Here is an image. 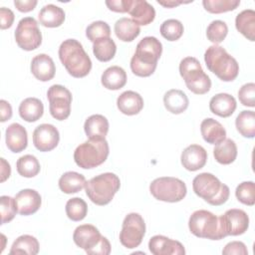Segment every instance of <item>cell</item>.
<instances>
[{
    "label": "cell",
    "instance_id": "cell-1",
    "mask_svg": "<svg viewBox=\"0 0 255 255\" xmlns=\"http://www.w3.org/2000/svg\"><path fill=\"white\" fill-rule=\"evenodd\" d=\"M161 53L162 45L159 40L152 36L142 38L130 60L131 72L138 77H149L155 71Z\"/></svg>",
    "mask_w": 255,
    "mask_h": 255
},
{
    "label": "cell",
    "instance_id": "cell-2",
    "mask_svg": "<svg viewBox=\"0 0 255 255\" xmlns=\"http://www.w3.org/2000/svg\"><path fill=\"white\" fill-rule=\"evenodd\" d=\"M59 58L67 72L74 78H84L92 69L89 55L76 39H67L62 42L59 47Z\"/></svg>",
    "mask_w": 255,
    "mask_h": 255
},
{
    "label": "cell",
    "instance_id": "cell-3",
    "mask_svg": "<svg viewBox=\"0 0 255 255\" xmlns=\"http://www.w3.org/2000/svg\"><path fill=\"white\" fill-rule=\"evenodd\" d=\"M207 69L223 82L234 81L239 73V65L235 58L218 45H212L204 53Z\"/></svg>",
    "mask_w": 255,
    "mask_h": 255
},
{
    "label": "cell",
    "instance_id": "cell-4",
    "mask_svg": "<svg viewBox=\"0 0 255 255\" xmlns=\"http://www.w3.org/2000/svg\"><path fill=\"white\" fill-rule=\"evenodd\" d=\"M192 188L197 196L214 206L225 203L230 194L229 187L209 172L196 175L192 180Z\"/></svg>",
    "mask_w": 255,
    "mask_h": 255
},
{
    "label": "cell",
    "instance_id": "cell-5",
    "mask_svg": "<svg viewBox=\"0 0 255 255\" xmlns=\"http://www.w3.org/2000/svg\"><path fill=\"white\" fill-rule=\"evenodd\" d=\"M121 187L118 175L112 172L99 174L86 182L85 190L89 199L97 205H107Z\"/></svg>",
    "mask_w": 255,
    "mask_h": 255
},
{
    "label": "cell",
    "instance_id": "cell-6",
    "mask_svg": "<svg viewBox=\"0 0 255 255\" xmlns=\"http://www.w3.org/2000/svg\"><path fill=\"white\" fill-rule=\"evenodd\" d=\"M188 227L190 232L199 238L220 240L226 237L219 217L208 210L194 211L189 217Z\"/></svg>",
    "mask_w": 255,
    "mask_h": 255
},
{
    "label": "cell",
    "instance_id": "cell-7",
    "mask_svg": "<svg viewBox=\"0 0 255 255\" xmlns=\"http://www.w3.org/2000/svg\"><path fill=\"white\" fill-rule=\"evenodd\" d=\"M109 151L110 147L106 138H89L77 146L74 151V160L78 166L84 169L94 168L106 161Z\"/></svg>",
    "mask_w": 255,
    "mask_h": 255
},
{
    "label": "cell",
    "instance_id": "cell-8",
    "mask_svg": "<svg viewBox=\"0 0 255 255\" xmlns=\"http://www.w3.org/2000/svg\"><path fill=\"white\" fill-rule=\"evenodd\" d=\"M179 74L187 89L196 95H204L211 88V80L206 75L199 61L194 57H186L180 61Z\"/></svg>",
    "mask_w": 255,
    "mask_h": 255
},
{
    "label": "cell",
    "instance_id": "cell-9",
    "mask_svg": "<svg viewBox=\"0 0 255 255\" xmlns=\"http://www.w3.org/2000/svg\"><path fill=\"white\" fill-rule=\"evenodd\" d=\"M149 191L157 200L164 202H178L185 197L187 188L181 179L171 176H163L151 181L149 184Z\"/></svg>",
    "mask_w": 255,
    "mask_h": 255
},
{
    "label": "cell",
    "instance_id": "cell-10",
    "mask_svg": "<svg viewBox=\"0 0 255 255\" xmlns=\"http://www.w3.org/2000/svg\"><path fill=\"white\" fill-rule=\"evenodd\" d=\"M145 234V223L140 214L128 213L124 221L120 233V241L128 249H133L139 246Z\"/></svg>",
    "mask_w": 255,
    "mask_h": 255
},
{
    "label": "cell",
    "instance_id": "cell-11",
    "mask_svg": "<svg viewBox=\"0 0 255 255\" xmlns=\"http://www.w3.org/2000/svg\"><path fill=\"white\" fill-rule=\"evenodd\" d=\"M15 41L25 51H33L42 43V34L38 22L33 17L22 18L15 30Z\"/></svg>",
    "mask_w": 255,
    "mask_h": 255
},
{
    "label": "cell",
    "instance_id": "cell-12",
    "mask_svg": "<svg viewBox=\"0 0 255 255\" xmlns=\"http://www.w3.org/2000/svg\"><path fill=\"white\" fill-rule=\"evenodd\" d=\"M47 99L50 114L54 119L64 121L70 116L72 94L66 87L62 85L51 86L47 92Z\"/></svg>",
    "mask_w": 255,
    "mask_h": 255
},
{
    "label": "cell",
    "instance_id": "cell-13",
    "mask_svg": "<svg viewBox=\"0 0 255 255\" xmlns=\"http://www.w3.org/2000/svg\"><path fill=\"white\" fill-rule=\"evenodd\" d=\"M221 226L226 236H238L245 233L249 227V217L247 213L238 208H232L219 216Z\"/></svg>",
    "mask_w": 255,
    "mask_h": 255
},
{
    "label": "cell",
    "instance_id": "cell-14",
    "mask_svg": "<svg viewBox=\"0 0 255 255\" xmlns=\"http://www.w3.org/2000/svg\"><path fill=\"white\" fill-rule=\"evenodd\" d=\"M59 140V130L53 125H39L33 131V143L40 151L46 152L53 150L58 145Z\"/></svg>",
    "mask_w": 255,
    "mask_h": 255
},
{
    "label": "cell",
    "instance_id": "cell-15",
    "mask_svg": "<svg viewBox=\"0 0 255 255\" xmlns=\"http://www.w3.org/2000/svg\"><path fill=\"white\" fill-rule=\"evenodd\" d=\"M126 9L138 26L148 25L155 17L153 6L145 0H126Z\"/></svg>",
    "mask_w": 255,
    "mask_h": 255
},
{
    "label": "cell",
    "instance_id": "cell-16",
    "mask_svg": "<svg viewBox=\"0 0 255 255\" xmlns=\"http://www.w3.org/2000/svg\"><path fill=\"white\" fill-rule=\"evenodd\" d=\"M148 249L153 255H184L183 245L163 235H154L148 241Z\"/></svg>",
    "mask_w": 255,
    "mask_h": 255
},
{
    "label": "cell",
    "instance_id": "cell-17",
    "mask_svg": "<svg viewBox=\"0 0 255 255\" xmlns=\"http://www.w3.org/2000/svg\"><path fill=\"white\" fill-rule=\"evenodd\" d=\"M99 229L92 224H83L78 226L73 234L75 244L84 249L86 253L92 250L102 239Z\"/></svg>",
    "mask_w": 255,
    "mask_h": 255
},
{
    "label": "cell",
    "instance_id": "cell-18",
    "mask_svg": "<svg viewBox=\"0 0 255 255\" xmlns=\"http://www.w3.org/2000/svg\"><path fill=\"white\" fill-rule=\"evenodd\" d=\"M18 213L24 216L34 214L41 206L42 198L38 191L30 188L22 189L15 195Z\"/></svg>",
    "mask_w": 255,
    "mask_h": 255
},
{
    "label": "cell",
    "instance_id": "cell-19",
    "mask_svg": "<svg viewBox=\"0 0 255 255\" xmlns=\"http://www.w3.org/2000/svg\"><path fill=\"white\" fill-rule=\"evenodd\" d=\"M182 166L189 171L202 168L207 161V152L199 144H190L185 147L180 156Z\"/></svg>",
    "mask_w": 255,
    "mask_h": 255
},
{
    "label": "cell",
    "instance_id": "cell-20",
    "mask_svg": "<svg viewBox=\"0 0 255 255\" xmlns=\"http://www.w3.org/2000/svg\"><path fill=\"white\" fill-rule=\"evenodd\" d=\"M30 69L33 76L41 82H48L52 80L56 73L54 61L47 54H39L35 56L32 59Z\"/></svg>",
    "mask_w": 255,
    "mask_h": 255
},
{
    "label": "cell",
    "instance_id": "cell-21",
    "mask_svg": "<svg viewBox=\"0 0 255 255\" xmlns=\"http://www.w3.org/2000/svg\"><path fill=\"white\" fill-rule=\"evenodd\" d=\"M5 140L7 147L12 152H21L27 147L28 134L26 128L18 123L11 124L6 128Z\"/></svg>",
    "mask_w": 255,
    "mask_h": 255
},
{
    "label": "cell",
    "instance_id": "cell-22",
    "mask_svg": "<svg viewBox=\"0 0 255 255\" xmlns=\"http://www.w3.org/2000/svg\"><path fill=\"white\" fill-rule=\"evenodd\" d=\"M117 106L124 115L134 116L142 110L143 99L134 91H126L118 97Z\"/></svg>",
    "mask_w": 255,
    "mask_h": 255
},
{
    "label": "cell",
    "instance_id": "cell-23",
    "mask_svg": "<svg viewBox=\"0 0 255 255\" xmlns=\"http://www.w3.org/2000/svg\"><path fill=\"white\" fill-rule=\"evenodd\" d=\"M236 107L237 104L235 98L226 93L216 94L210 99L209 102L210 111L214 115L219 116L221 118L230 117L236 110Z\"/></svg>",
    "mask_w": 255,
    "mask_h": 255
},
{
    "label": "cell",
    "instance_id": "cell-24",
    "mask_svg": "<svg viewBox=\"0 0 255 255\" xmlns=\"http://www.w3.org/2000/svg\"><path fill=\"white\" fill-rule=\"evenodd\" d=\"M200 131L203 139L210 144H217L226 138V130L223 126L212 118L204 119L200 124Z\"/></svg>",
    "mask_w": 255,
    "mask_h": 255
},
{
    "label": "cell",
    "instance_id": "cell-25",
    "mask_svg": "<svg viewBox=\"0 0 255 255\" xmlns=\"http://www.w3.org/2000/svg\"><path fill=\"white\" fill-rule=\"evenodd\" d=\"M84 129L90 139L105 138L109 131V121L103 115H92L86 120Z\"/></svg>",
    "mask_w": 255,
    "mask_h": 255
},
{
    "label": "cell",
    "instance_id": "cell-26",
    "mask_svg": "<svg viewBox=\"0 0 255 255\" xmlns=\"http://www.w3.org/2000/svg\"><path fill=\"white\" fill-rule=\"evenodd\" d=\"M163 104L168 112L174 115H179L188 108L189 101L183 91L171 89L164 94Z\"/></svg>",
    "mask_w": 255,
    "mask_h": 255
},
{
    "label": "cell",
    "instance_id": "cell-27",
    "mask_svg": "<svg viewBox=\"0 0 255 255\" xmlns=\"http://www.w3.org/2000/svg\"><path fill=\"white\" fill-rule=\"evenodd\" d=\"M39 22L44 27L56 28L61 26L65 21L64 10L54 4L45 5L38 14Z\"/></svg>",
    "mask_w": 255,
    "mask_h": 255
},
{
    "label": "cell",
    "instance_id": "cell-28",
    "mask_svg": "<svg viewBox=\"0 0 255 255\" xmlns=\"http://www.w3.org/2000/svg\"><path fill=\"white\" fill-rule=\"evenodd\" d=\"M102 85L108 89L117 91L122 89L127 83V73L119 66L109 67L104 71L101 77Z\"/></svg>",
    "mask_w": 255,
    "mask_h": 255
},
{
    "label": "cell",
    "instance_id": "cell-29",
    "mask_svg": "<svg viewBox=\"0 0 255 255\" xmlns=\"http://www.w3.org/2000/svg\"><path fill=\"white\" fill-rule=\"evenodd\" d=\"M235 27L239 33L251 42L255 41V11L245 9L235 18Z\"/></svg>",
    "mask_w": 255,
    "mask_h": 255
},
{
    "label": "cell",
    "instance_id": "cell-30",
    "mask_svg": "<svg viewBox=\"0 0 255 255\" xmlns=\"http://www.w3.org/2000/svg\"><path fill=\"white\" fill-rule=\"evenodd\" d=\"M44 114V105L37 98H27L21 102L19 106L20 117L28 122L33 123L38 121Z\"/></svg>",
    "mask_w": 255,
    "mask_h": 255
},
{
    "label": "cell",
    "instance_id": "cell-31",
    "mask_svg": "<svg viewBox=\"0 0 255 255\" xmlns=\"http://www.w3.org/2000/svg\"><path fill=\"white\" fill-rule=\"evenodd\" d=\"M116 36L123 42L133 41L140 33L139 26L129 18L123 17L115 23Z\"/></svg>",
    "mask_w": 255,
    "mask_h": 255
},
{
    "label": "cell",
    "instance_id": "cell-32",
    "mask_svg": "<svg viewBox=\"0 0 255 255\" xmlns=\"http://www.w3.org/2000/svg\"><path fill=\"white\" fill-rule=\"evenodd\" d=\"M86 177L76 171H67L59 179L60 189L67 194L77 193L86 185Z\"/></svg>",
    "mask_w": 255,
    "mask_h": 255
},
{
    "label": "cell",
    "instance_id": "cell-33",
    "mask_svg": "<svg viewBox=\"0 0 255 255\" xmlns=\"http://www.w3.org/2000/svg\"><path fill=\"white\" fill-rule=\"evenodd\" d=\"M213 155L217 162L221 164L232 163L237 156V145L231 138H225L217 143L213 149Z\"/></svg>",
    "mask_w": 255,
    "mask_h": 255
},
{
    "label": "cell",
    "instance_id": "cell-34",
    "mask_svg": "<svg viewBox=\"0 0 255 255\" xmlns=\"http://www.w3.org/2000/svg\"><path fill=\"white\" fill-rule=\"evenodd\" d=\"M40 245L38 240L29 234H24L19 236L12 244L10 249L11 255L17 254H27V255H36L38 254Z\"/></svg>",
    "mask_w": 255,
    "mask_h": 255
},
{
    "label": "cell",
    "instance_id": "cell-35",
    "mask_svg": "<svg viewBox=\"0 0 255 255\" xmlns=\"http://www.w3.org/2000/svg\"><path fill=\"white\" fill-rule=\"evenodd\" d=\"M235 127L242 136L253 138L255 136V113L242 111L235 120Z\"/></svg>",
    "mask_w": 255,
    "mask_h": 255
},
{
    "label": "cell",
    "instance_id": "cell-36",
    "mask_svg": "<svg viewBox=\"0 0 255 255\" xmlns=\"http://www.w3.org/2000/svg\"><path fill=\"white\" fill-rule=\"evenodd\" d=\"M117 52V45L112 38H103L93 45V53L95 57L101 62L111 61Z\"/></svg>",
    "mask_w": 255,
    "mask_h": 255
},
{
    "label": "cell",
    "instance_id": "cell-37",
    "mask_svg": "<svg viewBox=\"0 0 255 255\" xmlns=\"http://www.w3.org/2000/svg\"><path fill=\"white\" fill-rule=\"evenodd\" d=\"M16 167L21 176L28 178L36 176L41 169L38 159L32 154H25L19 157L16 162Z\"/></svg>",
    "mask_w": 255,
    "mask_h": 255
},
{
    "label": "cell",
    "instance_id": "cell-38",
    "mask_svg": "<svg viewBox=\"0 0 255 255\" xmlns=\"http://www.w3.org/2000/svg\"><path fill=\"white\" fill-rule=\"evenodd\" d=\"M88 213L86 201L80 197H73L66 203V214L73 221L83 220Z\"/></svg>",
    "mask_w": 255,
    "mask_h": 255
},
{
    "label": "cell",
    "instance_id": "cell-39",
    "mask_svg": "<svg viewBox=\"0 0 255 255\" xmlns=\"http://www.w3.org/2000/svg\"><path fill=\"white\" fill-rule=\"evenodd\" d=\"M160 34L167 41L178 40L184 31L182 23L177 19H167L160 25Z\"/></svg>",
    "mask_w": 255,
    "mask_h": 255
},
{
    "label": "cell",
    "instance_id": "cell-40",
    "mask_svg": "<svg viewBox=\"0 0 255 255\" xmlns=\"http://www.w3.org/2000/svg\"><path fill=\"white\" fill-rule=\"evenodd\" d=\"M204 9L213 14H220L235 10L240 5V0H203Z\"/></svg>",
    "mask_w": 255,
    "mask_h": 255
},
{
    "label": "cell",
    "instance_id": "cell-41",
    "mask_svg": "<svg viewBox=\"0 0 255 255\" xmlns=\"http://www.w3.org/2000/svg\"><path fill=\"white\" fill-rule=\"evenodd\" d=\"M86 36L94 43L100 39L109 38L111 36V28L105 21H95L87 27Z\"/></svg>",
    "mask_w": 255,
    "mask_h": 255
},
{
    "label": "cell",
    "instance_id": "cell-42",
    "mask_svg": "<svg viewBox=\"0 0 255 255\" xmlns=\"http://www.w3.org/2000/svg\"><path fill=\"white\" fill-rule=\"evenodd\" d=\"M228 33V27L225 22L221 20H214L212 21L207 29H206V36L207 39L214 43V45L221 43Z\"/></svg>",
    "mask_w": 255,
    "mask_h": 255
},
{
    "label": "cell",
    "instance_id": "cell-43",
    "mask_svg": "<svg viewBox=\"0 0 255 255\" xmlns=\"http://www.w3.org/2000/svg\"><path fill=\"white\" fill-rule=\"evenodd\" d=\"M235 195L237 199L249 206H253L255 203V184L253 181H243L241 182L235 190Z\"/></svg>",
    "mask_w": 255,
    "mask_h": 255
},
{
    "label": "cell",
    "instance_id": "cell-44",
    "mask_svg": "<svg viewBox=\"0 0 255 255\" xmlns=\"http://www.w3.org/2000/svg\"><path fill=\"white\" fill-rule=\"evenodd\" d=\"M0 209H1V224L10 222L18 212L15 198L2 195L0 197Z\"/></svg>",
    "mask_w": 255,
    "mask_h": 255
},
{
    "label": "cell",
    "instance_id": "cell-45",
    "mask_svg": "<svg viewBox=\"0 0 255 255\" xmlns=\"http://www.w3.org/2000/svg\"><path fill=\"white\" fill-rule=\"evenodd\" d=\"M238 98L243 106L255 107V84L247 83L243 85L238 91Z\"/></svg>",
    "mask_w": 255,
    "mask_h": 255
},
{
    "label": "cell",
    "instance_id": "cell-46",
    "mask_svg": "<svg viewBox=\"0 0 255 255\" xmlns=\"http://www.w3.org/2000/svg\"><path fill=\"white\" fill-rule=\"evenodd\" d=\"M222 254L224 255H247L248 250L246 245L241 241H232L225 245L222 250Z\"/></svg>",
    "mask_w": 255,
    "mask_h": 255
},
{
    "label": "cell",
    "instance_id": "cell-47",
    "mask_svg": "<svg viewBox=\"0 0 255 255\" xmlns=\"http://www.w3.org/2000/svg\"><path fill=\"white\" fill-rule=\"evenodd\" d=\"M14 18L15 16L12 10L6 7L0 8V28L2 30L10 28L14 22Z\"/></svg>",
    "mask_w": 255,
    "mask_h": 255
},
{
    "label": "cell",
    "instance_id": "cell-48",
    "mask_svg": "<svg viewBox=\"0 0 255 255\" xmlns=\"http://www.w3.org/2000/svg\"><path fill=\"white\" fill-rule=\"evenodd\" d=\"M111 253V244L106 237H102L100 242L87 254L90 255H109Z\"/></svg>",
    "mask_w": 255,
    "mask_h": 255
},
{
    "label": "cell",
    "instance_id": "cell-49",
    "mask_svg": "<svg viewBox=\"0 0 255 255\" xmlns=\"http://www.w3.org/2000/svg\"><path fill=\"white\" fill-rule=\"evenodd\" d=\"M37 1L36 0H15L14 1V5L15 7L20 11V12H30L32 10H34V8L37 5Z\"/></svg>",
    "mask_w": 255,
    "mask_h": 255
},
{
    "label": "cell",
    "instance_id": "cell-50",
    "mask_svg": "<svg viewBox=\"0 0 255 255\" xmlns=\"http://www.w3.org/2000/svg\"><path fill=\"white\" fill-rule=\"evenodd\" d=\"M106 5L111 11L119 12V13H126V0H108L106 1Z\"/></svg>",
    "mask_w": 255,
    "mask_h": 255
},
{
    "label": "cell",
    "instance_id": "cell-51",
    "mask_svg": "<svg viewBox=\"0 0 255 255\" xmlns=\"http://www.w3.org/2000/svg\"><path fill=\"white\" fill-rule=\"evenodd\" d=\"M0 116L2 123L10 120L12 117V107L5 100L0 101Z\"/></svg>",
    "mask_w": 255,
    "mask_h": 255
},
{
    "label": "cell",
    "instance_id": "cell-52",
    "mask_svg": "<svg viewBox=\"0 0 255 255\" xmlns=\"http://www.w3.org/2000/svg\"><path fill=\"white\" fill-rule=\"evenodd\" d=\"M1 161V182H4L6 179L9 178L11 174V167L10 164L5 160V158H0Z\"/></svg>",
    "mask_w": 255,
    "mask_h": 255
},
{
    "label": "cell",
    "instance_id": "cell-53",
    "mask_svg": "<svg viewBox=\"0 0 255 255\" xmlns=\"http://www.w3.org/2000/svg\"><path fill=\"white\" fill-rule=\"evenodd\" d=\"M192 2V0L190 1ZM190 2H183V1H173V0H168V1H160V0H157V3L159 5H162L166 8H172V7H175L177 5H180L182 3H190Z\"/></svg>",
    "mask_w": 255,
    "mask_h": 255
}]
</instances>
